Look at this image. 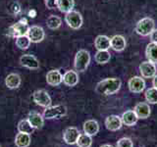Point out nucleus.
<instances>
[{
  "label": "nucleus",
  "instance_id": "21",
  "mask_svg": "<svg viewBox=\"0 0 157 147\" xmlns=\"http://www.w3.org/2000/svg\"><path fill=\"white\" fill-rule=\"evenodd\" d=\"M137 119H139V118L136 117V113L134 111H126L125 113H123V115L121 117L122 123L128 126H132L136 125Z\"/></svg>",
  "mask_w": 157,
  "mask_h": 147
},
{
  "label": "nucleus",
  "instance_id": "13",
  "mask_svg": "<svg viewBox=\"0 0 157 147\" xmlns=\"http://www.w3.org/2000/svg\"><path fill=\"white\" fill-rule=\"evenodd\" d=\"M150 110L149 104L145 102H140L135 106L134 112L139 119H147L150 115Z\"/></svg>",
  "mask_w": 157,
  "mask_h": 147
},
{
  "label": "nucleus",
  "instance_id": "34",
  "mask_svg": "<svg viewBox=\"0 0 157 147\" xmlns=\"http://www.w3.org/2000/svg\"><path fill=\"white\" fill-rule=\"evenodd\" d=\"M150 36V39H151V42H155L157 43V28H154L152 32L149 34Z\"/></svg>",
  "mask_w": 157,
  "mask_h": 147
},
{
  "label": "nucleus",
  "instance_id": "9",
  "mask_svg": "<svg viewBox=\"0 0 157 147\" xmlns=\"http://www.w3.org/2000/svg\"><path fill=\"white\" fill-rule=\"evenodd\" d=\"M140 72L142 77L153 78L156 76V66L154 63L150 61L142 62L140 65Z\"/></svg>",
  "mask_w": 157,
  "mask_h": 147
},
{
  "label": "nucleus",
  "instance_id": "5",
  "mask_svg": "<svg viewBox=\"0 0 157 147\" xmlns=\"http://www.w3.org/2000/svg\"><path fill=\"white\" fill-rule=\"evenodd\" d=\"M65 22L71 28L78 29L82 26V17L81 13H78V11H75V10H72L71 12L66 14Z\"/></svg>",
  "mask_w": 157,
  "mask_h": 147
},
{
  "label": "nucleus",
  "instance_id": "37",
  "mask_svg": "<svg viewBox=\"0 0 157 147\" xmlns=\"http://www.w3.org/2000/svg\"><path fill=\"white\" fill-rule=\"evenodd\" d=\"M100 147H114V146H112V145H110V144H104V145H102V146H100Z\"/></svg>",
  "mask_w": 157,
  "mask_h": 147
},
{
  "label": "nucleus",
  "instance_id": "18",
  "mask_svg": "<svg viewBox=\"0 0 157 147\" xmlns=\"http://www.w3.org/2000/svg\"><path fill=\"white\" fill-rule=\"evenodd\" d=\"M63 82L68 86H75L78 82V75L75 71H67L63 75Z\"/></svg>",
  "mask_w": 157,
  "mask_h": 147
},
{
  "label": "nucleus",
  "instance_id": "10",
  "mask_svg": "<svg viewBox=\"0 0 157 147\" xmlns=\"http://www.w3.org/2000/svg\"><path fill=\"white\" fill-rule=\"evenodd\" d=\"M20 64L23 67H26L29 70H37L39 69V61L36 57L32 54H25L20 58Z\"/></svg>",
  "mask_w": 157,
  "mask_h": 147
},
{
  "label": "nucleus",
  "instance_id": "23",
  "mask_svg": "<svg viewBox=\"0 0 157 147\" xmlns=\"http://www.w3.org/2000/svg\"><path fill=\"white\" fill-rule=\"evenodd\" d=\"M75 6V0H57L56 8L62 13H69L71 12Z\"/></svg>",
  "mask_w": 157,
  "mask_h": 147
},
{
  "label": "nucleus",
  "instance_id": "22",
  "mask_svg": "<svg viewBox=\"0 0 157 147\" xmlns=\"http://www.w3.org/2000/svg\"><path fill=\"white\" fill-rule=\"evenodd\" d=\"M94 46L97 50H108L110 46V38L106 36H98L94 40Z\"/></svg>",
  "mask_w": 157,
  "mask_h": 147
},
{
  "label": "nucleus",
  "instance_id": "24",
  "mask_svg": "<svg viewBox=\"0 0 157 147\" xmlns=\"http://www.w3.org/2000/svg\"><path fill=\"white\" fill-rule=\"evenodd\" d=\"M145 56L148 61L154 64H157V43L150 42L148 45L146 46Z\"/></svg>",
  "mask_w": 157,
  "mask_h": 147
},
{
  "label": "nucleus",
  "instance_id": "7",
  "mask_svg": "<svg viewBox=\"0 0 157 147\" xmlns=\"http://www.w3.org/2000/svg\"><path fill=\"white\" fill-rule=\"evenodd\" d=\"M33 99L36 102V104L41 107L46 108L48 106H51V98L46 90L39 89L34 91L33 94Z\"/></svg>",
  "mask_w": 157,
  "mask_h": 147
},
{
  "label": "nucleus",
  "instance_id": "31",
  "mask_svg": "<svg viewBox=\"0 0 157 147\" xmlns=\"http://www.w3.org/2000/svg\"><path fill=\"white\" fill-rule=\"evenodd\" d=\"M145 99L150 104H156L157 103V88L151 87L145 91Z\"/></svg>",
  "mask_w": 157,
  "mask_h": 147
},
{
  "label": "nucleus",
  "instance_id": "32",
  "mask_svg": "<svg viewBox=\"0 0 157 147\" xmlns=\"http://www.w3.org/2000/svg\"><path fill=\"white\" fill-rule=\"evenodd\" d=\"M117 147H134V143L131 138L128 137H123L117 142Z\"/></svg>",
  "mask_w": 157,
  "mask_h": 147
},
{
  "label": "nucleus",
  "instance_id": "6",
  "mask_svg": "<svg viewBox=\"0 0 157 147\" xmlns=\"http://www.w3.org/2000/svg\"><path fill=\"white\" fill-rule=\"evenodd\" d=\"M29 24L26 19H22L21 21L17 22L16 24H14L13 26L10 28V32H11V36L18 37V36H27L28 32H29Z\"/></svg>",
  "mask_w": 157,
  "mask_h": 147
},
{
  "label": "nucleus",
  "instance_id": "4",
  "mask_svg": "<svg viewBox=\"0 0 157 147\" xmlns=\"http://www.w3.org/2000/svg\"><path fill=\"white\" fill-rule=\"evenodd\" d=\"M67 114V108L63 105H56V106H48L43 111V117L45 119H56V118H61Z\"/></svg>",
  "mask_w": 157,
  "mask_h": 147
},
{
  "label": "nucleus",
  "instance_id": "35",
  "mask_svg": "<svg viewBox=\"0 0 157 147\" xmlns=\"http://www.w3.org/2000/svg\"><path fill=\"white\" fill-rule=\"evenodd\" d=\"M29 16L31 17V18H34L36 16V10H31V11L29 12Z\"/></svg>",
  "mask_w": 157,
  "mask_h": 147
},
{
  "label": "nucleus",
  "instance_id": "36",
  "mask_svg": "<svg viewBox=\"0 0 157 147\" xmlns=\"http://www.w3.org/2000/svg\"><path fill=\"white\" fill-rule=\"evenodd\" d=\"M153 87L157 88V75L153 77Z\"/></svg>",
  "mask_w": 157,
  "mask_h": 147
},
{
  "label": "nucleus",
  "instance_id": "19",
  "mask_svg": "<svg viewBox=\"0 0 157 147\" xmlns=\"http://www.w3.org/2000/svg\"><path fill=\"white\" fill-rule=\"evenodd\" d=\"M5 85L10 89H15L18 88L21 85V77L18 74H9V75L5 78Z\"/></svg>",
  "mask_w": 157,
  "mask_h": 147
},
{
  "label": "nucleus",
  "instance_id": "1",
  "mask_svg": "<svg viewBox=\"0 0 157 147\" xmlns=\"http://www.w3.org/2000/svg\"><path fill=\"white\" fill-rule=\"evenodd\" d=\"M122 81L120 78L109 77L105 78L97 83L95 91L101 95H112L119 91L121 88Z\"/></svg>",
  "mask_w": 157,
  "mask_h": 147
},
{
  "label": "nucleus",
  "instance_id": "27",
  "mask_svg": "<svg viewBox=\"0 0 157 147\" xmlns=\"http://www.w3.org/2000/svg\"><path fill=\"white\" fill-rule=\"evenodd\" d=\"M95 61L98 64H106L110 61L111 55L108 50H97L95 54Z\"/></svg>",
  "mask_w": 157,
  "mask_h": 147
},
{
  "label": "nucleus",
  "instance_id": "11",
  "mask_svg": "<svg viewBox=\"0 0 157 147\" xmlns=\"http://www.w3.org/2000/svg\"><path fill=\"white\" fill-rule=\"evenodd\" d=\"M128 85H129V88L132 92L140 93L145 88V81L141 77H132V78H130Z\"/></svg>",
  "mask_w": 157,
  "mask_h": 147
},
{
  "label": "nucleus",
  "instance_id": "33",
  "mask_svg": "<svg viewBox=\"0 0 157 147\" xmlns=\"http://www.w3.org/2000/svg\"><path fill=\"white\" fill-rule=\"evenodd\" d=\"M57 0H44V4L48 9H54L56 8Z\"/></svg>",
  "mask_w": 157,
  "mask_h": 147
},
{
  "label": "nucleus",
  "instance_id": "25",
  "mask_svg": "<svg viewBox=\"0 0 157 147\" xmlns=\"http://www.w3.org/2000/svg\"><path fill=\"white\" fill-rule=\"evenodd\" d=\"M15 144L17 147H28L31 144V135L28 134L19 132L15 138Z\"/></svg>",
  "mask_w": 157,
  "mask_h": 147
},
{
  "label": "nucleus",
  "instance_id": "12",
  "mask_svg": "<svg viewBox=\"0 0 157 147\" xmlns=\"http://www.w3.org/2000/svg\"><path fill=\"white\" fill-rule=\"evenodd\" d=\"M80 131L77 129V127H74V126H70L68 129L65 130L63 134V139L64 141L66 142L67 144H76L77 143V140L80 136Z\"/></svg>",
  "mask_w": 157,
  "mask_h": 147
},
{
  "label": "nucleus",
  "instance_id": "2",
  "mask_svg": "<svg viewBox=\"0 0 157 147\" xmlns=\"http://www.w3.org/2000/svg\"><path fill=\"white\" fill-rule=\"evenodd\" d=\"M155 23L153 21V19H151L149 17H146L140 20L137 24H136V32L137 34H140L141 36H147L152 32V31L154 29Z\"/></svg>",
  "mask_w": 157,
  "mask_h": 147
},
{
  "label": "nucleus",
  "instance_id": "14",
  "mask_svg": "<svg viewBox=\"0 0 157 147\" xmlns=\"http://www.w3.org/2000/svg\"><path fill=\"white\" fill-rule=\"evenodd\" d=\"M46 81L49 85L57 86L63 81V76L59 70H51L46 75Z\"/></svg>",
  "mask_w": 157,
  "mask_h": 147
},
{
  "label": "nucleus",
  "instance_id": "3",
  "mask_svg": "<svg viewBox=\"0 0 157 147\" xmlns=\"http://www.w3.org/2000/svg\"><path fill=\"white\" fill-rule=\"evenodd\" d=\"M90 63V52L85 50V49H81L76 54L75 57V68L78 72H85L88 65Z\"/></svg>",
  "mask_w": 157,
  "mask_h": 147
},
{
  "label": "nucleus",
  "instance_id": "17",
  "mask_svg": "<svg viewBox=\"0 0 157 147\" xmlns=\"http://www.w3.org/2000/svg\"><path fill=\"white\" fill-rule=\"evenodd\" d=\"M28 121L29 122V124L33 126V129L39 130L41 129L44 125V120L42 116L37 112H31L28 116Z\"/></svg>",
  "mask_w": 157,
  "mask_h": 147
},
{
  "label": "nucleus",
  "instance_id": "29",
  "mask_svg": "<svg viewBox=\"0 0 157 147\" xmlns=\"http://www.w3.org/2000/svg\"><path fill=\"white\" fill-rule=\"evenodd\" d=\"M76 144L78 147H90L91 144H92L91 136L86 134H80V136H78V138L77 140V143Z\"/></svg>",
  "mask_w": 157,
  "mask_h": 147
},
{
  "label": "nucleus",
  "instance_id": "16",
  "mask_svg": "<svg viewBox=\"0 0 157 147\" xmlns=\"http://www.w3.org/2000/svg\"><path fill=\"white\" fill-rule=\"evenodd\" d=\"M126 45L127 42L125 37L123 36H120V34L114 36L110 39V46L115 51H123L126 48Z\"/></svg>",
  "mask_w": 157,
  "mask_h": 147
},
{
  "label": "nucleus",
  "instance_id": "28",
  "mask_svg": "<svg viewBox=\"0 0 157 147\" xmlns=\"http://www.w3.org/2000/svg\"><path fill=\"white\" fill-rule=\"evenodd\" d=\"M33 126L29 124V122L28 120H22L20 121L18 124V130L19 132H23V134H31L33 132Z\"/></svg>",
  "mask_w": 157,
  "mask_h": 147
},
{
  "label": "nucleus",
  "instance_id": "30",
  "mask_svg": "<svg viewBox=\"0 0 157 147\" xmlns=\"http://www.w3.org/2000/svg\"><path fill=\"white\" fill-rule=\"evenodd\" d=\"M31 40L28 37V36H18L16 37V46L19 49L22 50H26L31 45Z\"/></svg>",
  "mask_w": 157,
  "mask_h": 147
},
{
  "label": "nucleus",
  "instance_id": "26",
  "mask_svg": "<svg viewBox=\"0 0 157 147\" xmlns=\"http://www.w3.org/2000/svg\"><path fill=\"white\" fill-rule=\"evenodd\" d=\"M61 24H62V20L60 17L56 16V15H51L49 16L47 21H46V24H47V28H50V29H57L61 27Z\"/></svg>",
  "mask_w": 157,
  "mask_h": 147
},
{
  "label": "nucleus",
  "instance_id": "20",
  "mask_svg": "<svg viewBox=\"0 0 157 147\" xmlns=\"http://www.w3.org/2000/svg\"><path fill=\"white\" fill-rule=\"evenodd\" d=\"M83 131L85 134H88V135H95L98 130H99V125L98 123L94 120H88L86 121L85 124H83Z\"/></svg>",
  "mask_w": 157,
  "mask_h": 147
},
{
  "label": "nucleus",
  "instance_id": "8",
  "mask_svg": "<svg viewBox=\"0 0 157 147\" xmlns=\"http://www.w3.org/2000/svg\"><path fill=\"white\" fill-rule=\"evenodd\" d=\"M28 37L33 43H39L41 42L44 37H45V32L44 29L39 26H32L29 27L28 32Z\"/></svg>",
  "mask_w": 157,
  "mask_h": 147
},
{
  "label": "nucleus",
  "instance_id": "15",
  "mask_svg": "<svg viewBox=\"0 0 157 147\" xmlns=\"http://www.w3.org/2000/svg\"><path fill=\"white\" fill-rule=\"evenodd\" d=\"M122 124L123 123L121 118L116 115H111L109 117H107L105 120V126L107 127V130H109L111 131H116L118 130H120Z\"/></svg>",
  "mask_w": 157,
  "mask_h": 147
}]
</instances>
